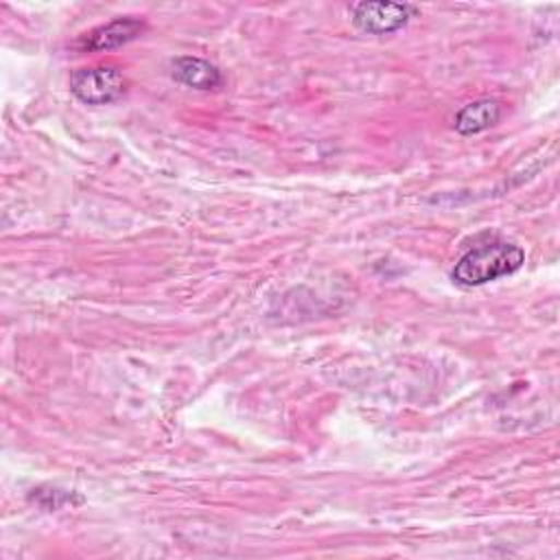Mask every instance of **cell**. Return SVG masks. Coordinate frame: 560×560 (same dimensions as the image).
<instances>
[{
  "label": "cell",
  "mask_w": 560,
  "mask_h": 560,
  "mask_svg": "<svg viewBox=\"0 0 560 560\" xmlns=\"http://www.w3.org/2000/svg\"><path fill=\"white\" fill-rule=\"evenodd\" d=\"M501 119V106L495 99H479L468 106H464L455 117V132L462 136H475L492 126H497Z\"/></svg>",
  "instance_id": "8992f818"
},
{
  "label": "cell",
  "mask_w": 560,
  "mask_h": 560,
  "mask_svg": "<svg viewBox=\"0 0 560 560\" xmlns=\"http://www.w3.org/2000/svg\"><path fill=\"white\" fill-rule=\"evenodd\" d=\"M32 501H36L38 505H43L45 510H60V508H67V505H73V503H82L84 499L75 492H69V490H62V488H36L32 495H29Z\"/></svg>",
  "instance_id": "52a82bcc"
},
{
  "label": "cell",
  "mask_w": 560,
  "mask_h": 560,
  "mask_svg": "<svg viewBox=\"0 0 560 560\" xmlns=\"http://www.w3.org/2000/svg\"><path fill=\"white\" fill-rule=\"evenodd\" d=\"M523 263V248L508 241H488L468 250L455 263L451 278L462 287H479L519 272Z\"/></svg>",
  "instance_id": "6da1fadb"
},
{
  "label": "cell",
  "mask_w": 560,
  "mask_h": 560,
  "mask_svg": "<svg viewBox=\"0 0 560 560\" xmlns=\"http://www.w3.org/2000/svg\"><path fill=\"white\" fill-rule=\"evenodd\" d=\"M171 75L178 84L193 88V91H204V93L217 91L224 84L222 71L215 64H211L202 58H191V56L174 60Z\"/></svg>",
  "instance_id": "5b68a950"
},
{
  "label": "cell",
  "mask_w": 560,
  "mask_h": 560,
  "mask_svg": "<svg viewBox=\"0 0 560 560\" xmlns=\"http://www.w3.org/2000/svg\"><path fill=\"white\" fill-rule=\"evenodd\" d=\"M145 32V23L139 19H117L108 25H102L86 34L80 43L82 51L86 53H102V51H112L119 47H126L134 43L141 34Z\"/></svg>",
  "instance_id": "277c9868"
},
{
  "label": "cell",
  "mask_w": 560,
  "mask_h": 560,
  "mask_svg": "<svg viewBox=\"0 0 560 560\" xmlns=\"http://www.w3.org/2000/svg\"><path fill=\"white\" fill-rule=\"evenodd\" d=\"M418 8L407 3H359L353 8V25L370 36H390L401 32Z\"/></svg>",
  "instance_id": "3957f363"
},
{
  "label": "cell",
  "mask_w": 560,
  "mask_h": 560,
  "mask_svg": "<svg viewBox=\"0 0 560 560\" xmlns=\"http://www.w3.org/2000/svg\"><path fill=\"white\" fill-rule=\"evenodd\" d=\"M71 93L86 106H108L123 97L126 78L115 64L78 69L71 75Z\"/></svg>",
  "instance_id": "7a4b0ae2"
}]
</instances>
